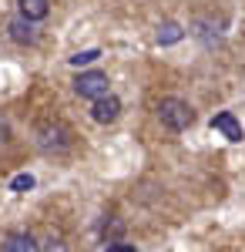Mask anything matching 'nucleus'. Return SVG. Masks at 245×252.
<instances>
[{"instance_id": "obj_1", "label": "nucleus", "mask_w": 245, "mask_h": 252, "mask_svg": "<svg viewBox=\"0 0 245 252\" xmlns=\"http://www.w3.org/2000/svg\"><path fill=\"white\" fill-rule=\"evenodd\" d=\"M37 145L47 155H64V152L74 148V135H71L67 125H51V121H47V125L37 128Z\"/></svg>"}, {"instance_id": "obj_2", "label": "nucleus", "mask_w": 245, "mask_h": 252, "mask_svg": "<svg viewBox=\"0 0 245 252\" xmlns=\"http://www.w3.org/2000/svg\"><path fill=\"white\" fill-rule=\"evenodd\" d=\"M158 118H161V125H165L168 131H185L191 121H195V111H191L182 97H165V101L158 104Z\"/></svg>"}, {"instance_id": "obj_3", "label": "nucleus", "mask_w": 245, "mask_h": 252, "mask_svg": "<svg viewBox=\"0 0 245 252\" xmlns=\"http://www.w3.org/2000/svg\"><path fill=\"white\" fill-rule=\"evenodd\" d=\"M74 91L81 97H88V101H97V97L108 94V74H101V71H84V74L74 78Z\"/></svg>"}, {"instance_id": "obj_4", "label": "nucleus", "mask_w": 245, "mask_h": 252, "mask_svg": "<svg viewBox=\"0 0 245 252\" xmlns=\"http://www.w3.org/2000/svg\"><path fill=\"white\" fill-rule=\"evenodd\" d=\"M118 115H121V101L114 94H104L94 101V108H91V118H94L97 125H111V121H118Z\"/></svg>"}, {"instance_id": "obj_5", "label": "nucleus", "mask_w": 245, "mask_h": 252, "mask_svg": "<svg viewBox=\"0 0 245 252\" xmlns=\"http://www.w3.org/2000/svg\"><path fill=\"white\" fill-rule=\"evenodd\" d=\"M7 31H10V40H17V44H34V40H37L34 20H27L24 14L10 20V24H7Z\"/></svg>"}, {"instance_id": "obj_6", "label": "nucleus", "mask_w": 245, "mask_h": 252, "mask_svg": "<svg viewBox=\"0 0 245 252\" xmlns=\"http://www.w3.org/2000/svg\"><path fill=\"white\" fill-rule=\"evenodd\" d=\"M3 252H44L31 232H10L3 239Z\"/></svg>"}, {"instance_id": "obj_7", "label": "nucleus", "mask_w": 245, "mask_h": 252, "mask_svg": "<svg viewBox=\"0 0 245 252\" xmlns=\"http://www.w3.org/2000/svg\"><path fill=\"white\" fill-rule=\"evenodd\" d=\"M212 128L215 131H222V135L228 138V141H242V125L235 121V115H228V111H222V115H215L212 118Z\"/></svg>"}, {"instance_id": "obj_8", "label": "nucleus", "mask_w": 245, "mask_h": 252, "mask_svg": "<svg viewBox=\"0 0 245 252\" xmlns=\"http://www.w3.org/2000/svg\"><path fill=\"white\" fill-rule=\"evenodd\" d=\"M17 10L27 20H44L51 14V0H17Z\"/></svg>"}, {"instance_id": "obj_9", "label": "nucleus", "mask_w": 245, "mask_h": 252, "mask_svg": "<svg viewBox=\"0 0 245 252\" xmlns=\"http://www.w3.org/2000/svg\"><path fill=\"white\" fill-rule=\"evenodd\" d=\"M182 37H185V31H182L175 20H168V24L158 27V44H165V47H168V44H178Z\"/></svg>"}, {"instance_id": "obj_10", "label": "nucleus", "mask_w": 245, "mask_h": 252, "mask_svg": "<svg viewBox=\"0 0 245 252\" xmlns=\"http://www.w3.org/2000/svg\"><path fill=\"white\" fill-rule=\"evenodd\" d=\"M97 58H101V51H94V47H91V51L74 54V58H71V64H74V67H84V64H91V61H97Z\"/></svg>"}, {"instance_id": "obj_11", "label": "nucleus", "mask_w": 245, "mask_h": 252, "mask_svg": "<svg viewBox=\"0 0 245 252\" xmlns=\"http://www.w3.org/2000/svg\"><path fill=\"white\" fill-rule=\"evenodd\" d=\"M10 189H14V192H27V189H34V175H17V178L10 182Z\"/></svg>"}, {"instance_id": "obj_12", "label": "nucleus", "mask_w": 245, "mask_h": 252, "mask_svg": "<svg viewBox=\"0 0 245 252\" xmlns=\"http://www.w3.org/2000/svg\"><path fill=\"white\" fill-rule=\"evenodd\" d=\"M40 249L44 252H67V246H64V239H47Z\"/></svg>"}, {"instance_id": "obj_13", "label": "nucleus", "mask_w": 245, "mask_h": 252, "mask_svg": "<svg viewBox=\"0 0 245 252\" xmlns=\"http://www.w3.org/2000/svg\"><path fill=\"white\" fill-rule=\"evenodd\" d=\"M104 252H134V246H128V242H108Z\"/></svg>"}, {"instance_id": "obj_14", "label": "nucleus", "mask_w": 245, "mask_h": 252, "mask_svg": "<svg viewBox=\"0 0 245 252\" xmlns=\"http://www.w3.org/2000/svg\"><path fill=\"white\" fill-rule=\"evenodd\" d=\"M7 135H10V128H7V121L0 118V141H7Z\"/></svg>"}]
</instances>
